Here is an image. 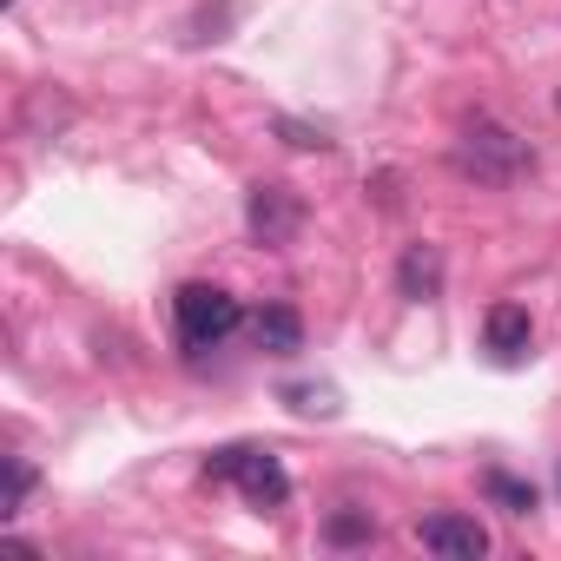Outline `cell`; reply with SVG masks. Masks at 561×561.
I'll return each mask as SVG.
<instances>
[{"mask_svg": "<svg viewBox=\"0 0 561 561\" xmlns=\"http://www.w3.org/2000/svg\"><path fill=\"white\" fill-rule=\"evenodd\" d=\"M449 159H456V172H462V179H476V185H515V179H528V172H535L528 139H522V133H508L502 119H469V126L456 133Z\"/></svg>", "mask_w": 561, "mask_h": 561, "instance_id": "cell-1", "label": "cell"}, {"mask_svg": "<svg viewBox=\"0 0 561 561\" xmlns=\"http://www.w3.org/2000/svg\"><path fill=\"white\" fill-rule=\"evenodd\" d=\"M205 476L211 482H231L251 508H277L291 495V476H285V462H277L271 449H251V443H231V449H211V462H205Z\"/></svg>", "mask_w": 561, "mask_h": 561, "instance_id": "cell-2", "label": "cell"}, {"mask_svg": "<svg viewBox=\"0 0 561 561\" xmlns=\"http://www.w3.org/2000/svg\"><path fill=\"white\" fill-rule=\"evenodd\" d=\"M172 318H179V344H185V351H211V344H225V337L244 324L238 298L218 291V285H179Z\"/></svg>", "mask_w": 561, "mask_h": 561, "instance_id": "cell-3", "label": "cell"}, {"mask_svg": "<svg viewBox=\"0 0 561 561\" xmlns=\"http://www.w3.org/2000/svg\"><path fill=\"white\" fill-rule=\"evenodd\" d=\"M244 225H251L257 244L285 251V244L298 238V225H305V205H298L291 185H251V198H244Z\"/></svg>", "mask_w": 561, "mask_h": 561, "instance_id": "cell-4", "label": "cell"}, {"mask_svg": "<svg viewBox=\"0 0 561 561\" xmlns=\"http://www.w3.org/2000/svg\"><path fill=\"white\" fill-rule=\"evenodd\" d=\"M416 541H423L430 554H443V561H482V554H489V528H482L476 515H456V508L423 515V522H416Z\"/></svg>", "mask_w": 561, "mask_h": 561, "instance_id": "cell-5", "label": "cell"}, {"mask_svg": "<svg viewBox=\"0 0 561 561\" xmlns=\"http://www.w3.org/2000/svg\"><path fill=\"white\" fill-rule=\"evenodd\" d=\"M397 291H403L410 305H430V298L443 291V244H410V251L397 257Z\"/></svg>", "mask_w": 561, "mask_h": 561, "instance_id": "cell-6", "label": "cell"}, {"mask_svg": "<svg viewBox=\"0 0 561 561\" xmlns=\"http://www.w3.org/2000/svg\"><path fill=\"white\" fill-rule=\"evenodd\" d=\"M251 337H257L264 357H298V351H305V318H298L291 305H264V311L251 318Z\"/></svg>", "mask_w": 561, "mask_h": 561, "instance_id": "cell-7", "label": "cell"}, {"mask_svg": "<svg viewBox=\"0 0 561 561\" xmlns=\"http://www.w3.org/2000/svg\"><path fill=\"white\" fill-rule=\"evenodd\" d=\"M482 344H489L502 364H515V357L528 351V311H522V305H489V318H482Z\"/></svg>", "mask_w": 561, "mask_h": 561, "instance_id": "cell-8", "label": "cell"}, {"mask_svg": "<svg viewBox=\"0 0 561 561\" xmlns=\"http://www.w3.org/2000/svg\"><path fill=\"white\" fill-rule=\"evenodd\" d=\"M482 489H489V502H495V508H508V515H528V508H535V489H528L522 476H508V469H489V482H482Z\"/></svg>", "mask_w": 561, "mask_h": 561, "instance_id": "cell-9", "label": "cell"}, {"mask_svg": "<svg viewBox=\"0 0 561 561\" xmlns=\"http://www.w3.org/2000/svg\"><path fill=\"white\" fill-rule=\"evenodd\" d=\"M377 535V522L364 515V508H337L331 522H324V541H337V548H351V541H370Z\"/></svg>", "mask_w": 561, "mask_h": 561, "instance_id": "cell-10", "label": "cell"}, {"mask_svg": "<svg viewBox=\"0 0 561 561\" xmlns=\"http://www.w3.org/2000/svg\"><path fill=\"white\" fill-rule=\"evenodd\" d=\"M27 489H34V469H27L21 456H8V495H0V515H21Z\"/></svg>", "mask_w": 561, "mask_h": 561, "instance_id": "cell-11", "label": "cell"}, {"mask_svg": "<svg viewBox=\"0 0 561 561\" xmlns=\"http://www.w3.org/2000/svg\"><path fill=\"white\" fill-rule=\"evenodd\" d=\"M285 403L305 410V416H337V390H311V383H298V390H285Z\"/></svg>", "mask_w": 561, "mask_h": 561, "instance_id": "cell-12", "label": "cell"}, {"mask_svg": "<svg viewBox=\"0 0 561 561\" xmlns=\"http://www.w3.org/2000/svg\"><path fill=\"white\" fill-rule=\"evenodd\" d=\"M277 133H285V139H291V146H331V139H324V133H311V126H291V119H277Z\"/></svg>", "mask_w": 561, "mask_h": 561, "instance_id": "cell-13", "label": "cell"}]
</instances>
